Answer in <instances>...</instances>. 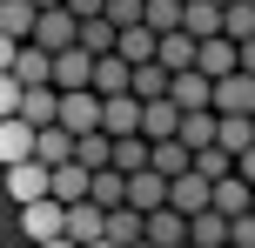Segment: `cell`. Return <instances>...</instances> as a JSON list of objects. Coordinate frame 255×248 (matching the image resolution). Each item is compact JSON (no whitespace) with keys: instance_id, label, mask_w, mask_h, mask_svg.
<instances>
[{"instance_id":"cell-1","label":"cell","mask_w":255,"mask_h":248,"mask_svg":"<svg viewBox=\"0 0 255 248\" xmlns=\"http://www.w3.org/2000/svg\"><path fill=\"white\" fill-rule=\"evenodd\" d=\"M7 74L27 81V87H40V81H54V47H40V40H7Z\"/></svg>"},{"instance_id":"cell-2","label":"cell","mask_w":255,"mask_h":248,"mask_svg":"<svg viewBox=\"0 0 255 248\" xmlns=\"http://www.w3.org/2000/svg\"><path fill=\"white\" fill-rule=\"evenodd\" d=\"M20 235L27 242H54V235H67V201L61 195H40V201H27V208H20Z\"/></svg>"},{"instance_id":"cell-3","label":"cell","mask_w":255,"mask_h":248,"mask_svg":"<svg viewBox=\"0 0 255 248\" xmlns=\"http://www.w3.org/2000/svg\"><path fill=\"white\" fill-rule=\"evenodd\" d=\"M7 195H13V208H27V201H40V195H54V168L47 161H13L7 168Z\"/></svg>"},{"instance_id":"cell-4","label":"cell","mask_w":255,"mask_h":248,"mask_svg":"<svg viewBox=\"0 0 255 248\" xmlns=\"http://www.w3.org/2000/svg\"><path fill=\"white\" fill-rule=\"evenodd\" d=\"M34 40H40V47H54V54L81 47V13H74V7H40V27H34Z\"/></svg>"},{"instance_id":"cell-5","label":"cell","mask_w":255,"mask_h":248,"mask_svg":"<svg viewBox=\"0 0 255 248\" xmlns=\"http://www.w3.org/2000/svg\"><path fill=\"white\" fill-rule=\"evenodd\" d=\"M101 114H108V94H94V87H67V94H61V121H67L74 134H94Z\"/></svg>"},{"instance_id":"cell-6","label":"cell","mask_w":255,"mask_h":248,"mask_svg":"<svg viewBox=\"0 0 255 248\" xmlns=\"http://www.w3.org/2000/svg\"><path fill=\"white\" fill-rule=\"evenodd\" d=\"M34 155H40V128L27 114H7V128H0V161L13 168V161H34Z\"/></svg>"},{"instance_id":"cell-7","label":"cell","mask_w":255,"mask_h":248,"mask_svg":"<svg viewBox=\"0 0 255 248\" xmlns=\"http://www.w3.org/2000/svg\"><path fill=\"white\" fill-rule=\"evenodd\" d=\"M168 195H175V181H168L161 168H141V174H128V201H134L141 215H154V208H168Z\"/></svg>"},{"instance_id":"cell-8","label":"cell","mask_w":255,"mask_h":248,"mask_svg":"<svg viewBox=\"0 0 255 248\" xmlns=\"http://www.w3.org/2000/svg\"><path fill=\"white\" fill-rule=\"evenodd\" d=\"M94 94H134V61L115 54H94Z\"/></svg>"},{"instance_id":"cell-9","label":"cell","mask_w":255,"mask_h":248,"mask_svg":"<svg viewBox=\"0 0 255 248\" xmlns=\"http://www.w3.org/2000/svg\"><path fill=\"white\" fill-rule=\"evenodd\" d=\"M215 107L222 114H255V74L249 67H235V74L215 81Z\"/></svg>"},{"instance_id":"cell-10","label":"cell","mask_w":255,"mask_h":248,"mask_svg":"<svg viewBox=\"0 0 255 248\" xmlns=\"http://www.w3.org/2000/svg\"><path fill=\"white\" fill-rule=\"evenodd\" d=\"M181 114H188V107H181L175 94H161V101H148V114H141V134H148V141H175Z\"/></svg>"},{"instance_id":"cell-11","label":"cell","mask_w":255,"mask_h":248,"mask_svg":"<svg viewBox=\"0 0 255 248\" xmlns=\"http://www.w3.org/2000/svg\"><path fill=\"white\" fill-rule=\"evenodd\" d=\"M168 201H175L181 215H202V208H215V181H208L202 168H188V174H175V195Z\"/></svg>"},{"instance_id":"cell-12","label":"cell","mask_w":255,"mask_h":248,"mask_svg":"<svg viewBox=\"0 0 255 248\" xmlns=\"http://www.w3.org/2000/svg\"><path fill=\"white\" fill-rule=\"evenodd\" d=\"M141 114H148V101H141V94H108V114H101V128L115 134H141Z\"/></svg>"},{"instance_id":"cell-13","label":"cell","mask_w":255,"mask_h":248,"mask_svg":"<svg viewBox=\"0 0 255 248\" xmlns=\"http://www.w3.org/2000/svg\"><path fill=\"white\" fill-rule=\"evenodd\" d=\"M54 87H94V54L88 47H67V54H54Z\"/></svg>"},{"instance_id":"cell-14","label":"cell","mask_w":255,"mask_h":248,"mask_svg":"<svg viewBox=\"0 0 255 248\" xmlns=\"http://www.w3.org/2000/svg\"><path fill=\"white\" fill-rule=\"evenodd\" d=\"M168 94H175V101L188 107V114H195V107H215V74H202V67H181Z\"/></svg>"},{"instance_id":"cell-15","label":"cell","mask_w":255,"mask_h":248,"mask_svg":"<svg viewBox=\"0 0 255 248\" xmlns=\"http://www.w3.org/2000/svg\"><path fill=\"white\" fill-rule=\"evenodd\" d=\"M188 235H195V228H188V215H181L175 201H168V208H154V215H148V242H154V248H181Z\"/></svg>"},{"instance_id":"cell-16","label":"cell","mask_w":255,"mask_h":248,"mask_svg":"<svg viewBox=\"0 0 255 248\" xmlns=\"http://www.w3.org/2000/svg\"><path fill=\"white\" fill-rule=\"evenodd\" d=\"M40 27V0H0V34L7 40H34Z\"/></svg>"},{"instance_id":"cell-17","label":"cell","mask_w":255,"mask_h":248,"mask_svg":"<svg viewBox=\"0 0 255 248\" xmlns=\"http://www.w3.org/2000/svg\"><path fill=\"white\" fill-rule=\"evenodd\" d=\"M181 27H188L195 40H215L222 27H229V0H188V20Z\"/></svg>"},{"instance_id":"cell-18","label":"cell","mask_w":255,"mask_h":248,"mask_svg":"<svg viewBox=\"0 0 255 248\" xmlns=\"http://www.w3.org/2000/svg\"><path fill=\"white\" fill-rule=\"evenodd\" d=\"M195 67H202V74H235V67H242V40H229V34H215V40H202V61H195Z\"/></svg>"},{"instance_id":"cell-19","label":"cell","mask_w":255,"mask_h":248,"mask_svg":"<svg viewBox=\"0 0 255 248\" xmlns=\"http://www.w3.org/2000/svg\"><path fill=\"white\" fill-rule=\"evenodd\" d=\"M54 195H61L67 208H74V201H88V195H94V168H81V161H61V168H54Z\"/></svg>"},{"instance_id":"cell-20","label":"cell","mask_w":255,"mask_h":248,"mask_svg":"<svg viewBox=\"0 0 255 248\" xmlns=\"http://www.w3.org/2000/svg\"><path fill=\"white\" fill-rule=\"evenodd\" d=\"M154 61L181 74V67H195V61H202V40H195L188 27H175V34H161V54H154Z\"/></svg>"},{"instance_id":"cell-21","label":"cell","mask_w":255,"mask_h":248,"mask_svg":"<svg viewBox=\"0 0 255 248\" xmlns=\"http://www.w3.org/2000/svg\"><path fill=\"white\" fill-rule=\"evenodd\" d=\"M215 208L222 215H249L255 208V181H249V174H222V181H215Z\"/></svg>"},{"instance_id":"cell-22","label":"cell","mask_w":255,"mask_h":248,"mask_svg":"<svg viewBox=\"0 0 255 248\" xmlns=\"http://www.w3.org/2000/svg\"><path fill=\"white\" fill-rule=\"evenodd\" d=\"M20 114L34 121V128H47V121H61V87H54V81H40V87H27Z\"/></svg>"},{"instance_id":"cell-23","label":"cell","mask_w":255,"mask_h":248,"mask_svg":"<svg viewBox=\"0 0 255 248\" xmlns=\"http://www.w3.org/2000/svg\"><path fill=\"white\" fill-rule=\"evenodd\" d=\"M121 54H128V61H134V67H148L154 54H161V34H154L148 20H134V27H121Z\"/></svg>"},{"instance_id":"cell-24","label":"cell","mask_w":255,"mask_h":248,"mask_svg":"<svg viewBox=\"0 0 255 248\" xmlns=\"http://www.w3.org/2000/svg\"><path fill=\"white\" fill-rule=\"evenodd\" d=\"M81 47H88V54H115L121 47V27L108 20V13H94V20H81Z\"/></svg>"},{"instance_id":"cell-25","label":"cell","mask_w":255,"mask_h":248,"mask_svg":"<svg viewBox=\"0 0 255 248\" xmlns=\"http://www.w3.org/2000/svg\"><path fill=\"white\" fill-rule=\"evenodd\" d=\"M154 168L175 181V174H188V168H195V148L181 141V134H175V141H154Z\"/></svg>"},{"instance_id":"cell-26","label":"cell","mask_w":255,"mask_h":248,"mask_svg":"<svg viewBox=\"0 0 255 248\" xmlns=\"http://www.w3.org/2000/svg\"><path fill=\"white\" fill-rule=\"evenodd\" d=\"M168 87H175V67H161V61H148V67H134V94H141V101H161Z\"/></svg>"},{"instance_id":"cell-27","label":"cell","mask_w":255,"mask_h":248,"mask_svg":"<svg viewBox=\"0 0 255 248\" xmlns=\"http://www.w3.org/2000/svg\"><path fill=\"white\" fill-rule=\"evenodd\" d=\"M94 201L101 208H128V174L121 168H94Z\"/></svg>"},{"instance_id":"cell-28","label":"cell","mask_w":255,"mask_h":248,"mask_svg":"<svg viewBox=\"0 0 255 248\" xmlns=\"http://www.w3.org/2000/svg\"><path fill=\"white\" fill-rule=\"evenodd\" d=\"M222 148H229V155L255 148V114H222Z\"/></svg>"},{"instance_id":"cell-29","label":"cell","mask_w":255,"mask_h":248,"mask_svg":"<svg viewBox=\"0 0 255 248\" xmlns=\"http://www.w3.org/2000/svg\"><path fill=\"white\" fill-rule=\"evenodd\" d=\"M181 20H188V0H148V27L154 34H175Z\"/></svg>"},{"instance_id":"cell-30","label":"cell","mask_w":255,"mask_h":248,"mask_svg":"<svg viewBox=\"0 0 255 248\" xmlns=\"http://www.w3.org/2000/svg\"><path fill=\"white\" fill-rule=\"evenodd\" d=\"M229 40H255V0H229Z\"/></svg>"},{"instance_id":"cell-31","label":"cell","mask_w":255,"mask_h":248,"mask_svg":"<svg viewBox=\"0 0 255 248\" xmlns=\"http://www.w3.org/2000/svg\"><path fill=\"white\" fill-rule=\"evenodd\" d=\"M195 168H202L208 181H222V174H235V155H229V148H202V155H195Z\"/></svg>"},{"instance_id":"cell-32","label":"cell","mask_w":255,"mask_h":248,"mask_svg":"<svg viewBox=\"0 0 255 248\" xmlns=\"http://www.w3.org/2000/svg\"><path fill=\"white\" fill-rule=\"evenodd\" d=\"M108 20H115V27H134V20H148V0H108Z\"/></svg>"},{"instance_id":"cell-33","label":"cell","mask_w":255,"mask_h":248,"mask_svg":"<svg viewBox=\"0 0 255 248\" xmlns=\"http://www.w3.org/2000/svg\"><path fill=\"white\" fill-rule=\"evenodd\" d=\"M235 248H255V208L235 215Z\"/></svg>"},{"instance_id":"cell-34","label":"cell","mask_w":255,"mask_h":248,"mask_svg":"<svg viewBox=\"0 0 255 248\" xmlns=\"http://www.w3.org/2000/svg\"><path fill=\"white\" fill-rule=\"evenodd\" d=\"M67 7H74L81 20H94V13H108V0H67Z\"/></svg>"},{"instance_id":"cell-35","label":"cell","mask_w":255,"mask_h":248,"mask_svg":"<svg viewBox=\"0 0 255 248\" xmlns=\"http://www.w3.org/2000/svg\"><path fill=\"white\" fill-rule=\"evenodd\" d=\"M235 174H249V181H255V148H242V155H235Z\"/></svg>"},{"instance_id":"cell-36","label":"cell","mask_w":255,"mask_h":248,"mask_svg":"<svg viewBox=\"0 0 255 248\" xmlns=\"http://www.w3.org/2000/svg\"><path fill=\"white\" fill-rule=\"evenodd\" d=\"M242 67H249V74H255V40H242Z\"/></svg>"},{"instance_id":"cell-37","label":"cell","mask_w":255,"mask_h":248,"mask_svg":"<svg viewBox=\"0 0 255 248\" xmlns=\"http://www.w3.org/2000/svg\"><path fill=\"white\" fill-rule=\"evenodd\" d=\"M40 248H81V242L74 235H54V242H40Z\"/></svg>"},{"instance_id":"cell-38","label":"cell","mask_w":255,"mask_h":248,"mask_svg":"<svg viewBox=\"0 0 255 248\" xmlns=\"http://www.w3.org/2000/svg\"><path fill=\"white\" fill-rule=\"evenodd\" d=\"M81 248H121V242H115V235H101V242H81Z\"/></svg>"},{"instance_id":"cell-39","label":"cell","mask_w":255,"mask_h":248,"mask_svg":"<svg viewBox=\"0 0 255 248\" xmlns=\"http://www.w3.org/2000/svg\"><path fill=\"white\" fill-rule=\"evenodd\" d=\"M134 248H154V242H134Z\"/></svg>"}]
</instances>
